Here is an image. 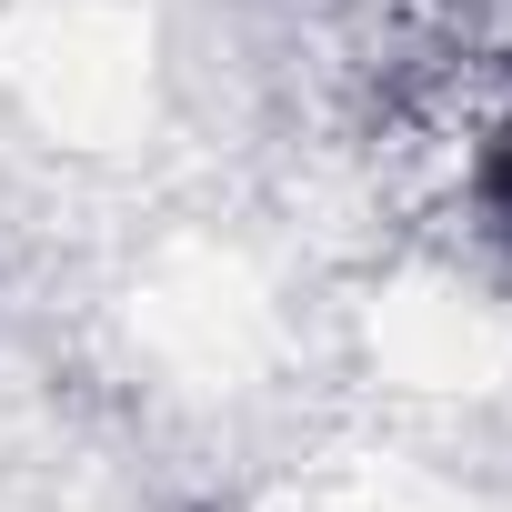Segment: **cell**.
<instances>
[{
  "mask_svg": "<svg viewBox=\"0 0 512 512\" xmlns=\"http://www.w3.org/2000/svg\"><path fill=\"white\" fill-rule=\"evenodd\" d=\"M472 211H482V231L512 251V101H502V121H492L482 161H472Z\"/></svg>",
  "mask_w": 512,
  "mask_h": 512,
  "instance_id": "obj_1",
  "label": "cell"
}]
</instances>
